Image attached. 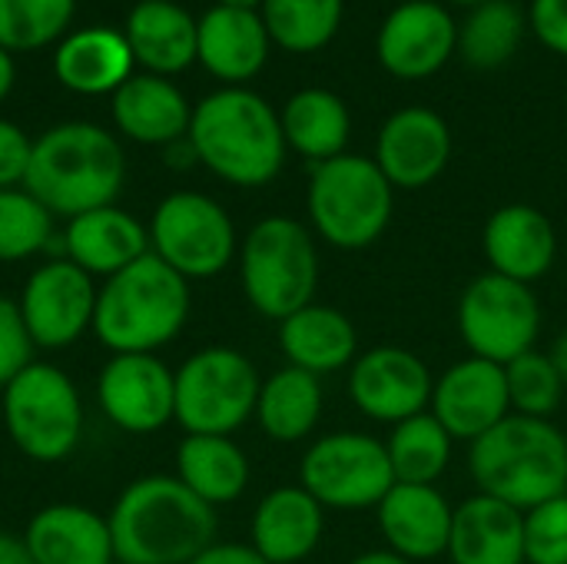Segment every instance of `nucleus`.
Here are the masks:
<instances>
[{"label": "nucleus", "mask_w": 567, "mask_h": 564, "mask_svg": "<svg viewBox=\"0 0 567 564\" xmlns=\"http://www.w3.org/2000/svg\"><path fill=\"white\" fill-rule=\"evenodd\" d=\"M186 136L199 166L239 189L269 186L289 156L279 110L249 86H223L203 96Z\"/></svg>", "instance_id": "1"}, {"label": "nucleus", "mask_w": 567, "mask_h": 564, "mask_svg": "<svg viewBox=\"0 0 567 564\" xmlns=\"http://www.w3.org/2000/svg\"><path fill=\"white\" fill-rule=\"evenodd\" d=\"M106 522L116 564H189L219 542L216 509L199 502L176 475L130 482Z\"/></svg>", "instance_id": "2"}, {"label": "nucleus", "mask_w": 567, "mask_h": 564, "mask_svg": "<svg viewBox=\"0 0 567 564\" xmlns=\"http://www.w3.org/2000/svg\"><path fill=\"white\" fill-rule=\"evenodd\" d=\"M126 183L123 143L86 120L56 123L33 140L23 186L63 219L113 206Z\"/></svg>", "instance_id": "3"}, {"label": "nucleus", "mask_w": 567, "mask_h": 564, "mask_svg": "<svg viewBox=\"0 0 567 564\" xmlns=\"http://www.w3.org/2000/svg\"><path fill=\"white\" fill-rule=\"evenodd\" d=\"M468 475L482 495L528 512L567 492V435L551 419L508 416L468 445Z\"/></svg>", "instance_id": "4"}, {"label": "nucleus", "mask_w": 567, "mask_h": 564, "mask_svg": "<svg viewBox=\"0 0 567 564\" xmlns=\"http://www.w3.org/2000/svg\"><path fill=\"white\" fill-rule=\"evenodd\" d=\"M193 293L189 283L163 259L146 253L133 266L100 283L93 336L120 352H159L189 322Z\"/></svg>", "instance_id": "5"}, {"label": "nucleus", "mask_w": 567, "mask_h": 564, "mask_svg": "<svg viewBox=\"0 0 567 564\" xmlns=\"http://www.w3.org/2000/svg\"><path fill=\"white\" fill-rule=\"evenodd\" d=\"M236 273L252 312L282 322L286 316L316 302L322 276L319 239L309 223L296 216H262L239 239Z\"/></svg>", "instance_id": "6"}, {"label": "nucleus", "mask_w": 567, "mask_h": 564, "mask_svg": "<svg viewBox=\"0 0 567 564\" xmlns=\"http://www.w3.org/2000/svg\"><path fill=\"white\" fill-rule=\"evenodd\" d=\"M395 186L379 163L362 153H342L316 163L306 186V216L319 243L339 253L372 249L392 226Z\"/></svg>", "instance_id": "7"}, {"label": "nucleus", "mask_w": 567, "mask_h": 564, "mask_svg": "<svg viewBox=\"0 0 567 564\" xmlns=\"http://www.w3.org/2000/svg\"><path fill=\"white\" fill-rule=\"evenodd\" d=\"M0 416L10 442L40 465L70 459L83 439V399L53 362L23 366L0 389Z\"/></svg>", "instance_id": "8"}, {"label": "nucleus", "mask_w": 567, "mask_h": 564, "mask_svg": "<svg viewBox=\"0 0 567 564\" xmlns=\"http://www.w3.org/2000/svg\"><path fill=\"white\" fill-rule=\"evenodd\" d=\"M262 376L236 346H203L176 369V425L186 435H236L259 402Z\"/></svg>", "instance_id": "9"}, {"label": "nucleus", "mask_w": 567, "mask_h": 564, "mask_svg": "<svg viewBox=\"0 0 567 564\" xmlns=\"http://www.w3.org/2000/svg\"><path fill=\"white\" fill-rule=\"evenodd\" d=\"M150 253L163 259L186 283L223 276L239 253V233L229 209L199 189H176L163 196L146 223Z\"/></svg>", "instance_id": "10"}, {"label": "nucleus", "mask_w": 567, "mask_h": 564, "mask_svg": "<svg viewBox=\"0 0 567 564\" xmlns=\"http://www.w3.org/2000/svg\"><path fill=\"white\" fill-rule=\"evenodd\" d=\"M299 485L326 512H375L395 485V475L379 435L336 429L312 439L302 452Z\"/></svg>", "instance_id": "11"}, {"label": "nucleus", "mask_w": 567, "mask_h": 564, "mask_svg": "<svg viewBox=\"0 0 567 564\" xmlns=\"http://www.w3.org/2000/svg\"><path fill=\"white\" fill-rule=\"evenodd\" d=\"M455 322L468 356L508 366L538 349L545 309L535 286L485 269L462 289Z\"/></svg>", "instance_id": "12"}, {"label": "nucleus", "mask_w": 567, "mask_h": 564, "mask_svg": "<svg viewBox=\"0 0 567 564\" xmlns=\"http://www.w3.org/2000/svg\"><path fill=\"white\" fill-rule=\"evenodd\" d=\"M96 293L100 283L63 256L37 266L17 296V309L33 349L60 352L93 332Z\"/></svg>", "instance_id": "13"}, {"label": "nucleus", "mask_w": 567, "mask_h": 564, "mask_svg": "<svg viewBox=\"0 0 567 564\" xmlns=\"http://www.w3.org/2000/svg\"><path fill=\"white\" fill-rule=\"evenodd\" d=\"M435 372L429 362L405 346H372L355 356L346 372V392L359 416L379 425H399L412 416L429 412Z\"/></svg>", "instance_id": "14"}, {"label": "nucleus", "mask_w": 567, "mask_h": 564, "mask_svg": "<svg viewBox=\"0 0 567 564\" xmlns=\"http://www.w3.org/2000/svg\"><path fill=\"white\" fill-rule=\"evenodd\" d=\"M96 406L126 435H153L176 422V369L156 352L110 356L96 372Z\"/></svg>", "instance_id": "15"}, {"label": "nucleus", "mask_w": 567, "mask_h": 564, "mask_svg": "<svg viewBox=\"0 0 567 564\" xmlns=\"http://www.w3.org/2000/svg\"><path fill=\"white\" fill-rule=\"evenodd\" d=\"M455 53L458 20L442 0H402L385 13L375 33V57L395 80H429L442 73Z\"/></svg>", "instance_id": "16"}, {"label": "nucleus", "mask_w": 567, "mask_h": 564, "mask_svg": "<svg viewBox=\"0 0 567 564\" xmlns=\"http://www.w3.org/2000/svg\"><path fill=\"white\" fill-rule=\"evenodd\" d=\"M452 126L432 106H402L385 116L375 133L372 160L395 189H425L452 163Z\"/></svg>", "instance_id": "17"}, {"label": "nucleus", "mask_w": 567, "mask_h": 564, "mask_svg": "<svg viewBox=\"0 0 567 564\" xmlns=\"http://www.w3.org/2000/svg\"><path fill=\"white\" fill-rule=\"evenodd\" d=\"M429 412L445 425L455 442L472 445L502 419L512 416L505 366L465 356L435 376Z\"/></svg>", "instance_id": "18"}, {"label": "nucleus", "mask_w": 567, "mask_h": 564, "mask_svg": "<svg viewBox=\"0 0 567 564\" xmlns=\"http://www.w3.org/2000/svg\"><path fill=\"white\" fill-rule=\"evenodd\" d=\"M558 249L561 243L551 216L532 203H505L485 219L482 253L488 269L498 276L535 286L538 279L551 276Z\"/></svg>", "instance_id": "19"}, {"label": "nucleus", "mask_w": 567, "mask_h": 564, "mask_svg": "<svg viewBox=\"0 0 567 564\" xmlns=\"http://www.w3.org/2000/svg\"><path fill=\"white\" fill-rule=\"evenodd\" d=\"M452 512L455 505L439 485L395 482L375 509V525L392 555L425 564L449 552Z\"/></svg>", "instance_id": "20"}, {"label": "nucleus", "mask_w": 567, "mask_h": 564, "mask_svg": "<svg viewBox=\"0 0 567 564\" xmlns=\"http://www.w3.org/2000/svg\"><path fill=\"white\" fill-rule=\"evenodd\" d=\"M272 37L259 10L213 3L196 20V60L223 86H246L269 63Z\"/></svg>", "instance_id": "21"}, {"label": "nucleus", "mask_w": 567, "mask_h": 564, "mask_svg": "<svg viewBox=\"0 0 567 564\" xmlns=\"http://www.w3.org/2000/svg\"><path fill=\"white\" fill-rule=\"evenodd\" d=\"M326 509L296 482L259 499L249 519V548L266 564H302L322 545Z\"/></svg>", "instance_id": "22"}, {"label": "nucleus", "mask_w": 567, "mask_h": 564, "mask_svg": "<svg viewBox=\"0 0 567 564\" xmlns=\"http://www.w3.org/2000/svg\"><path fill=\"white\" fill-rule=\"evenodd\" d=\"M150 253V229L133 213L113 206H100L66 219L60 236V256L76 263L93 279H110L120 269L133 266Z\"/></svg>", "instance_id": "23"}, {"label": "nucleus", "mask_w": 567, "mask_h": 564, "mask_svg": "<svg viewBox=\"0 0 567 564\" xmlns=\"http://www.w3.org/2000/svg\"><path fill=\"white\" fill-rule=\"evenodd\" d=\"M276 342L286 366H296L319 379L349 372V366L362 352L355 322L342 309L326 302H309L276 322Z\"/></svg>", "instance_id": "24"}, {"label": "nucleus", "mask_w": 567, "mask_h": 564, "mask_svg": "<svg viewBox=\"0 0 567 564\" xmlns=\"http://www.w3.org/2000/svg\"><path fill=\"white\" fill-rule=\"evenodd\" d=\"M110 113L120 136L140 146H169L183 140L193 123V103L186 93L169 76L156 73H133L110 96Z\"/></svg>", "instance_id": "25"}, {"label": "nucleus", "mask_w": 567, "mask_h": 564, "mask_svg": "<svg viewBox=\"0 0 567 564\" xmlns=\"http://www.w3.org/2000/svg\"><path fill=\"white\" fill-rule=\"evenodd\" d=\"M23 545L37 564H116L106 515L76 502L40 509L23 532Z\"/></svg>", "instance_id": "26"}, {"label": "nucleus", "mask_w": 567, "mask_h": 564, "mask_svg": "<svg viewBox=\"0 0 567 564\" xmlns=\"http://www.w3.org/2000/svg\"><path fill=\"white\" fill-rule=\"evenodd\" d=\"M445 558L452 564H525V512L482 492L462 499L452 512Z\"/></svg>", "instance_id": "27"}, {"label": "nucleus", "mask_w": 567, "mask_h": 564, "mask_svg": "<svg viewBox=\"0 0 567 564\" xmlns=\"http://www.w3.org/2000/svg\"><path fill=\"white\" fill-rule=\"evenodd\" d=\"M196 20L176 0H140L126 13L123 37L136 66L156 76H176L196 63Z\"/></svg>", "instance_id": "28"}, {"label": "nucleus", "mask_w": 567, "mask_h": 564, "mask_svg": "<svg viewBox=\"0 0 567 564\" xmlns=\"http://www.w3.org/2000/svg\"><path fill=\"white\" fill-rule=\"evenodd\" d=\"M133 50L123 30L113 27H83L76 33H66L53 53L56 80L80 96H113L133 76Z\"/></svg>", "instance_id": "29"}, {"label": "nucleus", "mask_w": 567, "mask_h": 564, "mask_svg": "<svg viewBox=\"0 0 567 564\" xmlns=\"http://www.w3.org/2000/svg\"><path fill=\"white\" fill-rule=\"evenodd\" d=\"M282 136L289 153L309 160V166L349 153L352 140V110L349 103L326 86L296 90L279 110Z\"/></svg>", "instance_id": "30"}, {"label": "nucleus", "mask_w": 567, "mask_h": 564, "mask_svg": "<svg viewBox=\"0 0 567 564\" xmlns=\"http://www.w3.org/2000/svg\"><path fill=\"white\" fill-rule=\"evenodd\" d=\"M176 479L209 509H223L246 495L252 465L233 435H183L176 445Z\"/></svg>", "instance_id": "31"}, {"label": "nucleus", "mask_w": 567, "mask_h": 564, "mask_svg": "<svg viewBox=\"0 0 567 564\" xmlns=\"http://www.w3.org/2000/svg\"><path fill=\"white\" fill-rule=\"evenodd\" d=\"M322 412H326L322 379L296 366H282L262 379L252 419L266 439L279 445H299L316 435Z\"/></svg>", "instance_id": "32"}, {"label": "nucleus", "mask_w": 567, "mask_h": 564, "mask_svg": "<svg viewBox=\"0 0 567 564\" xmlns=\"http://www.w3.org/2000/svg\"><path fill=\"white\" fill-rule=\"evenodd\" d=\"M528 37V10L515 0H488L458 23V53L472 70L505 66Z\"/></svg>", "instance_id": "33"}, {"label": "nucleus", "mask_w": 567, "mask_h": 564, "mask_svg": "<svg viewBox=\"0 0 567 564\" xmlns=\"http://www.w3.org/2000/svg\"><path fill=\"white\" fill-rule=\"evenodd\" d=\"M455 445L458 442L445 432V425L432 412L392 425L385 439L392 475L395 482H409V485H439V479L452 465Z\"/></svg>", "instance_id": "34"}, {"label": "nucleus", "mask_w": 567, "mask_h": 564, "mask_svg": "<svg viewBox=\"0 0 567 564\" xmlns=\"http://www.w3.org/2000/svg\"><path fill=\"white\" fill-rule=\"evenodd\" d=\"M259 13L272 47L306 57L336 40L346 17V0H262Z\"/></svg>", "instance_id": "35"}, {"label": "nucleus", "mask_w": 567, "mask_h": 564, "mask_svg": "<svg viewBox=\"0 0 567 564\" xmlns=\"http://www.w3.org/2000/svg\"><path fill=\"white\" fill-rule=\"evenodd\" d=\"M56 233V216L27 189H0V263H23L47 253Z\"/></svg>", "instance_id": "36"}, {"label": "nucleus", "mask_w": 567, "mask_h": 564, "mask_svg": "<svg viewBox=\"0 0 567 564\" xmlns=\"http://www.w3.org/2000/svg\"><path fill=\"white\" fill-rule=\"evenodd\" d=\"M76 0H0V47L33 53L63 40Z\"/></svg>", "instance_id": "37"}, {"label": "nucleus", "mask_w": 567, "mask_h": 564, "mask_svg": "<svg viewBox=\"0 0 567 564\" xmlns=\"http://www.w3.org/2000/svg\"><path fill=\"white\" fill-rule=\"evenodd\" d=\"M505 376H508V399L515 416L555 419V412L565 402L567 386L548 352L542 349L525 352L522 359L505 366Z\"/></svg>", "instance_id": "38"}, {"label": "nucleus", "mask_w": 567, "mask_h": 564, "mask_svg": "<svg viewBox=\"0 0 567 564\" xmlns=\"http://www.w3.org/2000/svg\"><path fill=\"white\" fill-rule=\"evenodd\" d=\"M525 564H567V492L525 512Z\"/></svg>", "instance_id": "39"}, {"label": "nucleus", "mask_w": 567, "mask_h": 564, "mask_svg": "<svg viewBox=\"0 0 567 564\" xmlns=\"http://www.w3.org/2000/svg\"><path fill=\"white\" fill-rule=\"evenodd\" d=\"M33 362V342L23 329L17 299L0 293V389Z\"/></svg>", "instance_id": "40"}, {"label": "nucleus", "mask_w": 567, "mask_h": 564, "mask_svg": "<svg viewBox=\"0 0 567 564\" xmlns=\"http://www.w3.org/2000/svg\"><path fill=\"white\" fill-rule=\"evenodd\" d=\"M33 156V140L13 123L0 116V189L23 186Z\"/></svg>", "instance_id": "41"}, {"label": "nucleus", "mask_w": 567, "mask_h": 564, "mask_svg": "<svg viewBox=\"0 0 567 564\" xmlns=\"http://www.w3.org/2000/svg\"><path fill=\"white\" fill-rule=\"evenodd\" d=\"M528 30L542 40V47L567 57V0H532Z\"/></svg>", "instance_id": "42"}, {"label": "nucleus", "mask_w": 567, "mask_h": 564, "mask_svg": "<svg viewBox=\"0 0 567 564\" xmlns=\"http://www.w3.org/2000/svg\"><path fill=\"white\" fill-rule=\"evenodd\" d=\"M189 564H266L252 548L249 542H213L203 555H196Z\"/></svg>", "instance_id": "43"}, {"label": "nucleus", "mask_w": 567, "mask_h": 564, "mask_svg": "<svg viewBox=\"0 0 567 564\" xmlns=\"http://www.w3.org/2000/svg\"><path fill=\"white\" fill-rule=\"evenodd\" d=\"M0 564H37L23 545V535L0 532Z\"/></svg>", "instance_id": "44"}, {"label": "nucleus", "mask_w": 567, "mask_h": 564, "mask_svg": "<svg viewBox=\"0 0 567 564\" xmlns=\"http://www.w3.org/2000/svg\"><path fill=\"white\" fill-rule=\"evenodd\" d=\"M163 156H166V163H169L173 170H189V166L199 163V160H196V150H193V143H189V136H183V140L163 146Z\"/></svg>", "instance_id": "45"}, {"label": "nucleus", "mask_w": 567, "mask_h": 564, "mask_svg": "<svg viewBox=\"0 0 567 564\" xmlns=\"http://www.w3.org/2000/svg\"><path fill=\"white\" fill-rule=\"evenodd\" d=\"M13 76H17V70H13V53H7V50L0 47V103L10 96V90H13Z\"/></svg>", "instance_id": "46"}, {"label": "nucleus", "mask_w": 567, "mask_h": 564, "mask_svg": "<svg viewBox=\"0 0 567 564\" xmlns=\"http://www.w3.org/2000/svg\"><path fill=\"white\" fill-rule=\"evenodd\" d=\"M346 564H412V562H405V558L392 555L389 548H372V552H362V555L349 558Z\"/></svg>", "instance_id": "47"}, {"label": "nucleus", "mask_w": 567, "mask_h": 564, "mask_svg": "<svg viewBox=\"0 0 567 564\" xmlns=\"http://www.w3.org/2000/svg\"><path fill=\"white\" fill-rule=\"evenodd\" d=\"M548 356H551V362L558 366V372H561V379H565V386H567V329L558 332V339L551 342Z\"/></svg>", "instance_id": "48"}, {"label": "nucleus", "mask_w": 567, "mask_h": 564, "mask_svg": "<svg viewBox=\"0 0 567 564\" xmlns=\"http://www.w3.org/2000/svg\"><path fill=\"white\" fill-rule=\"evenodd\" d=\"M216 3H223V7H243V10H259L262 7V0H216Z\"/></svg>", "instance_id": "49"}, {"label": "nucleus", "mask_w": 567, "mask_h": 564, "mask_svg": "<svg viewBox=\"0 0 567 564\" xmlns=\"http://www.w3.org/2000/svg\"><path fill=\"white\" fill-rule=\"evenodd\" d=\"M445 7L449 3H455V7H465V10H472V7H478V3H488V0H442Z\"/></svg>", "instance_id": "50"}]
</instances>
